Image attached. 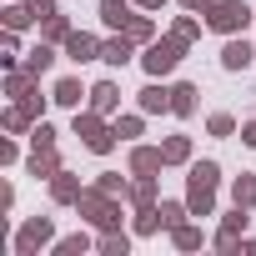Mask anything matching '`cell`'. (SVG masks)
I'll return each instance as SVG.
<instances>
[{"mask_svg": "<svg viewBox=\"0 0 256 256\" xmlns=\"http://www.w3.org/2000/svg\"><path fill=\"white\" fill-rule=\"evenodd\" d=\"M216 161H201V166H191V181H186V206L196 211V216H211V206H216Z\"/></svg>", "mask_w": 256, "mask_h": 256, "instance_id": "1", "label": "cell"}, {"mask_svg": "<svg viewBox=\"0 0 256 256\" xmlns=\"http://www.w3.org/2000/svg\"><path fill=\"white\" fill-rule=\"evenodd\" d=\"M76 206H80V216H86L90 226H100V231H116V226H120V211L110 206V191H100V186H96V191H80Z\"/></svg>", "mask_w": 256, "mask_h": 256, "instance_id": "2", "label": "cell"}, {"mask_svg": "<svg viewBox=\"0 0 256 256\" xmlns=\"http://www.w3.org/2000/svg\"><path fill=\"white\" fill-rule=\"evenodd\" d=\"M206 26L221 30V36H236L251 26V10H246V0H216V6L206 10Z\"/></svg>", "mask_w": 256, "mask_h": 256, "instance_id": "3", "label": "cell"}, {"mask_svg": "<svg viewBox=\"0 0 256 256\" xmlns=\"http://www.w3.org/2000/svg\"><path fill=\"white\" fill-rule=\"evenodd\" d=\"M76 136H80V141H86L96 156H106V151L116 146V131H110V126L100 120V110H86V116L76 110Z\"/></svg>", "mask_w": 256, "mask_h": 256, "instance_id": "4", "label": "cell"}, {"mask_svg": "<svg viewBox=\"0 0 256 256\" xmlns=\"http://www.w3.org/2000/svg\"><path fill=\"white\" fill-rule=\"evenodd\" d=\"M181 50H186V40H181V36H166V40H151V46H146V56H141V66H146L151 76H166V70H176Z\"/></svg>", "mask_w": 256, "mask_h": 256, "instance_id": "5", "label": "cell"}, {"mask_svg": "<svg viewBox=\"0 0 256 256\" xmlns=\"http://www.w3.org/2000/svg\"><path fill=\"white\" fill-rule=\"evenodd\" d=\"M46 241H50V221H46V216H36V221H26V231L16 236V251H20V256H30V251H36V246H46Z\"/></svg>", "mask_w": 256, "mask_h": 256, "instance_id": "6", "label": "cell"}, {"mask_svg": "<svg viewBox=\"0 0 256 256\" xmlns=\"http://www.w3.org/2000/svg\"><path fill=\"white\" fill-rule=\"evenodd\" d=\"M66 56H70L76 66H80V60H96V56H100V40L86 36V30H70V36H66Z\"/></svg>", "mask_w": 256, "mask_h": 256, "instance_id": "7", "label": "cell"}, {"mask_svg": "<svg viewBox=\"0 0 256 256\" xmlns=\"http://www.w3.org/2000/svg\"><path fill=\"white\" fill-rule=\"evenodd\" d=\"M251 60H256L251 40H236V36H231V40H226V50H221V66H226V70H246Z\"/></svg>", "mask_w": 256, "mask_h": 256, "instance_id": "8", "label": "cell"}, {"mask_svg": "<svg viewBox=\"0 0 256 256\" xmlns=\"http://www.w3.org/2000/svg\"><path fill=\"white\" fill-rule=\"evenodd\" d=\"M161 166H166V156H161L156 146H136V151H131V171H136V176H151V171H161Z\"/></svg>", "mask_w": 256, "mask_h": 256, "instance_id": "9", "label": "cell"}, {"mask_svg": "<svg viewBox=\"0 0 256 256\" xmlns=\"http://www.w3.org/2000/svg\"><path fill=\"white\" fill-rule=\"evenodd\" d=\"M236 231H246V206H236V211L226 216V226H221L216 246H221V251H231V246H236Z\"/></svg>", "mask_w": 256, "mask_h": 256, "instance_id": "10", "label": "cell"}, {"mask_svg": "<svg viewBox=\"0 0 256 256\" xmlns=\"http://www.w3.org/2000/svg\"><path fill=\"white\" fill-rule=\"evenodd\" d=\"M100 20L116 26V30H126V26H131V6H126V0H100Z\"/></svg>", "mask_w": 256, "mask_h": 256, "instance_id": "11", "label": "cell"}, {"mask_svg": "<svg viewBox=\"0 0 256 256\" xmlns=\"http://www.w3.org/2000/svg\"><path fill=\"white\" fill-rule=\"evenodd\" d=\"M116 100H120V96H116V86H110V80H100V86H90V110H100V116H110V110H116Z\"/></svg>", "mask_w": 256, "mask_h": 256, "instance_id": "12", "label": "cell"}, {"mask_svg": "<svg viewBox=\"0 0 256 256\" xmlns=\"http://www.w3.org/2000/svg\"><path fill=\"white\" fill-rule=\"evenodd\" d=\"M50 196H56V201H80V181L66 176V171H56V176H50Z\"/></svg>", "mask_w": 256, "mask_h": 256, "instance_id": "13", "label": "cell"}, {"mask_svg": "<svg viewBox=\"0 0 256 256\" xmlns=\"http://www.w3.org/2000/svg\"><path fill=\"white\" fill-rule=\"evenodd\" d=\"M131 46H136L131 36H120V40H106V46H100V60H110V66H126V60H131Z\"/></svg>", "mask_w": 256, "mask_h": 256, "instance_id": "14", "label": "cell"}, {"mask_svg": "<svg viewBox=\"0 0 256 256\" xmlns=\"http://www.w3.org/2000/svg\"><path fill=\"white\" fill-rule=\"evenodd\" d=\"M141 110H146V116H156V110H171V90H161V86H146V90H141Z\"/></svg>", "mask_w": 256, "mask_h": 256, "instance_id": "15", "label": "cell"}, {"mask_svg": "<svg viewBox=\"0 0 256 256\" xmlns=\"http://www.w3.org/2000/svg\"><path fill=\"white\" fill-rule=\"evenodd\" d=\"M30 171H36V176H56V171H60V156H56V146H40V151L30 156Z\"/></svg>", "mask_w": 256, "mask_h": 256, "instance_id": "16", "label": "cell"}, {"mask_svg": "<svg viewBox=\"0 0 256 256\" xmlns=\"http://www.w3.org/2000/svg\"><path fill=\"white\" fill-rule=\"evenodd\" d=\"M231 201L251 211V206H256V176H236V181H231Z\"/></svg>", "mask_w": 256, "mask_h": 256, "instance_id": "17", "label": "cell"}, {"mask_svg": "<svg viewBox=\"0 0 256 256\" xmlns=\"http://www.w3.org/2000/svg\"><path fill=\"white\" fill-rule=\"evenodd\" d=\"M171 110L176 116H191L196 110V86H171Z\"/></svg>", "mask_w": 256, "mask_h": 256, "instance_id": "18", "label": "cell"}, {"mask_svg": "<svg viewBox=\"0 0 256 256\" xmlns=\"http://www.w3.org/2000/svg\"><path fill=\"white\" fill-rule=\"evenodd\" d=\"M126 196H131V201H136V206H141V211H146V206H151V201H156V181H151V176H141V181H136V186H131V191H126Z\"/></svg>", "mask_w": 256, "mask_h": 256, "instance_id": "19", "label": "cell"}, {"mask_svg": "<svg viewBox=\"0 0 256 256\" xmlns=\"http://www.w3.org/2000/svg\"><path fill=\"white\" fill-rule=\"evenodd\" d=\"M161 156H166V161H171V166H181V161H186V156H191V141H186V136H171V141H166V146H161Z\"/></svg>", "mask_w": 256, "mask_h": 256, "instance_id": "20", "label": "cell"}, {"mask_svg": "<svg viewBox=\"0 0 256 256\" xmlns=\"http://www.w3.org/2000/svg\"><path fill=\"white\" fill-rule=\"evenodd\" d=\"M50 60H56V50H50V46H40V50H30V56H26V70H30V76H40V70H50Z\"/></svg>", "mask_w": 256, "mask_h": 256, "instance_id": "21", "label": "cell"}, {"mask_svg": "<svg viewBox=\"0 0 256 256\" xmlns=\"http://www.w3.org/2000/svg\"><path fill=\"white\" fill-rule=\"evenodd\" d=\"M120 36H131V40H151V36H156V26H151L146 16H131V26H126Z\"/></svg>", "mask_w": 256, "mask_h": 256, "instance_id": "22", "label": "cell"}, {"mask_svg": "<svg viewBox=\"0 0 256 256\" xmlns=\"http://www.w3.org/2000/svg\"><path fill=\"white\" fill-rule=\"evenodd\" d=\"M80 96H86L80 80H60V86H56V100H60V106H80Z\"/></svg>", "mask_w": 256, "mask_h": 256, "instance_id": "23", "label": "cell"}, {"mask_svg": "<svg viewBox=\"0 0 256 256\" xmlns=\"http://www.w3.org/2000/svg\"><path fill=\"white\" fill-rule=\"evenodd\" d=\"M156 211H161V221H166V226H171V231H176V226H181V216H186V211H191V206H181V201H161V206H156Z\"/></svg>", "mask_w": 256, "mask_h": 256, "instance_id": "24", "label": "cell"}, {"mask_svg": "<svg viewBox=\"0 0 256 256\" xmlns=\"http://www.w3.org/2000/svg\"><path fill=\"white\" fill-rule=\"evenodd\" d=\"M176 246H181V251H196V246H201V231L181 221V226H176Z\"/></svg>", "mask_w": 256, "mask_h": 256, "instance_id": "25", "label": "cell"}, {"mask_svg": "<svg viewBox=\"0 0 256 256\" xmlns=\"http://www.w3.org/2000/svg\"><path fill=\"white\" fill-rule=\"evenodd\" d=\"M30 20H36L30 6H10V10H6V26H10V30H20V26H30Z\"/></svg>", "mask_w": 256, "mask_h": 256, "instance_id": "26", "label": "cell"}, {"mask_svg": "<svg viewBox=\"0 0 256 256\" xmlns=\"http://www.w3.org/2000/svg\"><path fill=\"white\" fill-rule=\"evenodd\" d=\"M96 186H100V191H110V196H126V191H131V186H126V181L116 176V171H106V176H100Z\"/></svg>", "mask_w": 256, "mask_h": 256, "instance_id": "27", "label": "cell"}, {"mask_svg": "<svg viewBox=\"0 0 256 256\" xmlns=\"http://www.w3.org/2000/svg\"><path fill=\"white\" fill-rule=\"evenodd\" d=\"M66 36H70L66 16H50V20H46V40H66Z\"/></svg>", "mask_w": 256, "mask_h": 256, "instance_id": "28", "label": "cell"}, {"mask_svg": "<svg viewBox=\"0 0 256 256\" xmlns=\"http://www.w3.org/2000/svg\"><path fill=\"white\" fill-rule=\"evenodd\" d=\"M171 36H181V40H186V46H191V40H196V36H201V26H196V20H191V16H186V20H176V30H171Z\"/></svg>", "mask_w": 256, "mask_h": 256, "instance_id": "29", "label": "cell"}, {"mask_svg": "<svg viewBox=\"0 0 256 256\" xmlns=\"http://www.w3.org/2000/svg\"><path fill=\"white\" fill-rule=\"evenodd\" d=\"M26 6H30L36 20H50V16H56V0H26Z\"/></svg>", "mask_w": 256, "mask_h": 256, "instance_id": "30", "label": "cell"}, {"mask_svg": "<svg viewBox=\"0 0 256 256\" xmlns=\"http://www.w3.org/2000/svg\"><path fill=\"white\" fill-rule=\"evenodd\" d=\"M30 141H36V151H40V146H56V131H50V126L40 120V126H36V131H30Z\"/></svg>", "mask_w": 256, "mask_h": 256, "instance_id": "31", "label": "cell"}, {"mask_svg": "<svg viewBox=\"0 0 256 256\" xmlns=\"http://www.w3.org/2000/svg\"><path fill=\"white\" fill-rule=\"evenodd\" d=\"M86 246H90V241H86V236H66V241H60V246H56V251H60V256H76V251H86Z\"/></svg>", "mask_w": 256, "mask_h": 256, "instance_id": "32", "label": "cell"}, {"mask_svg": "<svg viewBox=\"0 0 256 256\" xmlns=\"http://www.w3.org/2000/svg\"><path fill=\"white\" fill-rule=\"evenodd\" d=\"M100 251H106V256H126V236H116V231H110V236L100 241Z\"/></svg>", "mask_w": 256, "mask_h": 256, "instance_id": "33", "label": "cell"}, {"mask_svg": "<svg viewBox=\"0 0 256 256\" xmlns=\"http://www.w3.org/2000/svg\"><path fill=\"white\" fill-rule=\"evenodd\" d=\"M231 131H236L231 116H211V136H231Z\"/></svg>", "mask_w": 256, "mask_h": 256, "instance_id": "34", "label": "cell"}, {"mask_svg": "<svg viewBox=\"0 0 256 256\" xmlns=\"http://www.w3.org/2000/svg\"><path fill=\"white\" fill-rule=\"evenodd\" d=\"M116 136H141V120H136V116H126V120H116Z\"/></svg>", "mask_w": 256, "mask_h": 256, "instance_id": "35", "label": "cell"}, {"mask_svg": "<svg viewBox=\"0 0 256 256\" xmlns=\"http://www.w3.org/2000/svg\"><path fill=\"white\" fill-rule=\"evenodd\" d=\"M181 6H186V10L196 16V10H211V6H216V0H181Z\"/></svg>", "mask_w": 256, "mask_h": 256, "instance_id": "36", "label": "cell"}, {"mask_svg": "<svg viewBox=\"0 0 256 256\" xmlns=\"http://www.w3.org/2000/svg\"><path fill=\"white\" fill-rule=\"evenodd\" d=\"M241 136H246V146H256V120L246 126V131H241Z\"/></svg>", "mask_w": 256, "mask_h": 256, "instance_id": "37", "label": "cell"}, {"mask_svg": "<svg viewBox=\"0 0 256 256\" xmlns=\"http://www.w3.org/2000/svg\"><path fill=\"white\" fill-rule=\"evenodd\" d=\"M136 6H141V10H156V6H166V0H136Z\"/></svg>", "mask_w": 256, "mask_h": 256, "instance_id": "38", "label": "cell"}]
</instances>
